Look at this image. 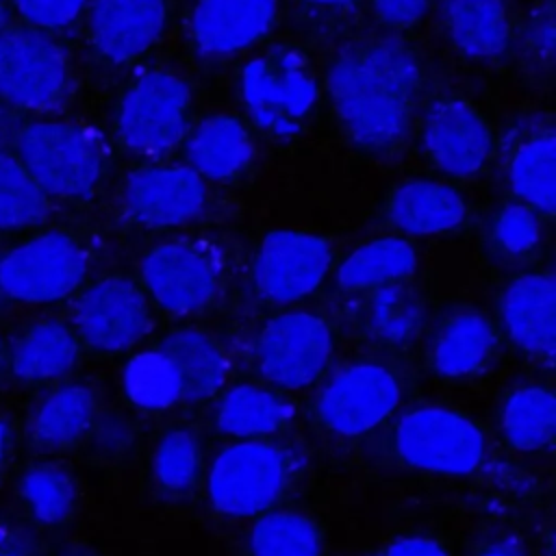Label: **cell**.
Returning <instances> with one entry per match:
<instances>
[{"label": "cell", "instance_id": "obj_1", "mask_svg": "<svg viewBox=\"0 0 556 556\" xmlns=\"http://www.w3.org/2000/svg\"><path fill=\"white\" fill-rule=\"evenodd\" d=\"M326 85L345 135L380 154L400 146L410 128L421 65L397 39L354 41L334 56Z\"/></svg>", "mask_w": 556, "mask_h": 556}, {"label": "cell", "instance_id": "obj_2", "mask_svg": "<svg viewBox=\"0 0 556 556\" xmlns=\"http://www.w3.org/2000/svg\"><path fill=\"white\" fill-rule=\"evenodd\" d=\"M15 156L48 198L80 202L93 195L104 174L100 137L70 122L26 124Z\"/></svg>", "mask_w": 556, "mask_h": 556}, {"label": "cell", "instance_id": "obj_3", "mask_svg": "<svg viewBox=\"0 0 556 556\" xmlns=\"http://www.w3.org/2000/svg\"><path fill=\"white\" fill-rule=\"evenodd\" d=\"M289 452L276 443L248 439L230 443L213 458L206 493L211 506L232 519L267 513L287 491Z\"/></svg>", "mask_w": 556, "mask_h": 556}, {"label": "cell", "instance_id": "obj_4", "mask_svg": "<svg viewBox=\"0 0 556 556\" xmlns=\"http://www.w3.org/2000/svg\"><path fill=\"white\" fill-rule=\"evenodd\" d=\"M85 274L87 252L74 235H33L0 254V302H56L74 293Z\"/></svg>", "mask_w": 556, "mask_h": 556}, {"label": "cell", "instance_id": "obj_5", "mask_svg": "<svg viewBox=\"0 0 556 556\" xmlns=\"http://www.w3.org/2000/svg\"><path fill=\"white\" fill-rule=\"evenodd\" d=\"M70 83L67 56L46 30H0V102L15 111H54L67 100Z\"/></svg>", "mask_w": 556, "mask_h": 556}, {"label": "cell", "instance_id": "obj_6", "mask_svg": "<svg viewBox=\"0 0 556 556\" xmlns=\"http://www.w3.org/2000/svg\"><path fill=\"white\" fill-rule=\"evenodd\" d=\"M241 98L256 126L274 137H291L317 102V83L295 50L280 48L243 67Z\"/></svg>", "mask_w": 556, "mask_h": 556}, {"label": "cell", "instance_id": "obj_7", "mask_svg": "<svg viewBox=\"0 0 556 556\" xmlns=\"http://www.w3.org/2000/svg\"><path fill=\"white\" fill-rule=\"evenodd\" d=\"M393 447L404 465L443 476H467L486 454L482 430L463 413L439 406L406 413L395 428Z\"/></svg>", "mask_w": 556, "mask_h": 556}, {"label": "cell", "instance_id": "obj_8", "mask_svg": "<svg viewBox=\"0 0 556 556\" xmlns=\"http://www.w3.org/2000/svg\"><path fill=\"white\" fill-rule=\"evenodd\" d=\"M189 87L172 72H146L122 96L115 113L119 141L135 154L161 156L187 130Z\"/></svg>", "mask_w": 556, "mask_h": 556}, {"label": "cell", "instance_id": "obj_9", "mask_svg": "<svg viewBox=\"0 0 556 556\" xmlns=\"http://www.w3.org/2000/svg\"><path fill=\"white\" fill-rule=\"evenodd\" d=\"M332 332L328 324L308 311H291L271 317L254 343L258 374L274 387L304 389L328 367Z\"/></svg>", "mask_w": 556, "mask_h": 556}, {"label": "cell", "instance_id": "obj_10", "mask_svg": "<svg viewBox=\"0 0 556 556\" xmlns=\"http://www.w3.org/2000/svg\"><path fill=\"white\" fill-rule=\"evenodd\" d=\"M72 328L96 352L132 348L150 330V308L137 282L111 276L89 285L74 302Z\"/></svg>", "mask_w": 556, "mask_h": 556}, {"label": "cell", "instance_id": "obj_11", "mask_svg": "<svg viewBox=\"0 0 556 556\" xmlns=\"http://www.w3.org/2000/svg\"><path fill=\"white\" fill-rule=\"evenodd\" d=\"M150 298L172 315L206 308L219 291V263L211 248L193 241L154 245L141 261Z\"/></svg>", "mask_w": 556, "mask_h": 556}, {"label": "cell", "instance_id": "obj_12", "mask_svg": "<svg viewBox=\"0 0 556 556\" xmlns=\"http://www.w3.org/2000/svg\"><path fill=\"white\" fill-rule=\"evenodd\" d=\"M400 402L395 374L380 363H356L341 369L317 397L321 426L341 437L378 428Z\"/></svg>", "mask_w": 556, "mask_h": 556}, {"label": "cell", "instance_id": "obj_13", "mask_svg": "<svg viewBox=\"0 0 556 556\" xmlns=\"http://www.w3.org/2000/svg\"><path fill=\"white\" fill-rule=\"evenodd\" d=\"M332 250L319 235L302 230H271L254 256V289L276 304H287L313 293L326 278Z\"/></svg>", "mask_w": 556, "mask_h": 556}, {"label": "cell", "instance_id": "obj_14", "mask_svg": "<svg viewBox=\"0 0 556 556\" xmlns=\"http://www.w3.org/2000/svg\"><path fill=\"white\" fill-rule=\"evenodd\" d=\"M424 150L450 176L478 174L493 150V137L482 113L460 98L430 104L421 128Z\"/></svg>", "mask_w": 556, "mask_h": 556}, {"label": "cell", "instance_id": "obj_15", "mask_svg": "<svg viewBox=\"0 0 556 556\" xmlns=\"http://www.w3.org/2000/svg\"><path fill=\"white\" fill-rule=\"evenodd\" d=\"M206 202L202 178L182 165L132 172L122 191L126 215L148 228L180 226L195 219Z\"/></svg>", "mask_w": 556, "mask_h": 556}, {"label": "cell", "instance_id": "obj_16", "mask_svg": "<svg viewBox=\"0 0 556 556\" xmlns=\"http://www.w3.org/2000/svg\"><path fill=\"white\" fill-rule=\"evenodd\" d=\"M165 20V0H93L89 37L104 59L128 63L159 41Z\"/></svg>", "mask_w": 556, "mask_h": 556}, {"label": "cell", "instance_id": "obj_17", "mask_svg": "<svg viewBox=\"0 0 556 556\" xmlns=\"http://www.w3.org/2000/svg\"><path fill=\"white\" fill-rule=\"evenodd\" d=\"M276 15L278 0H200L189 30L204 54H232L265 37Z\"/></svg>", "mask_w": 556, "mask_h": 556}, {"label": "cell", "instance_id": "obj_18", "mask_svg": "<svg viewBox=\"0 0 556 556\" xmlns=\"http://www.w3.org/2000/svg\"><path fill=\"white\" fill-rule=\"evenodd\" d=\"M508 337L523 352L552 363L556 350V282L547 274L515 278L502 298Z\"/></svg>", "mask_w": 556, "mask_h": 556}, {"label": "cell", "instance_id": "obj_19", "mask_svg": "<svg viewBox=\"0 0 556 556\" xmlns=\"http://www.w3.org/2000/svg\"><path fill=\"white\" fill-rule=\"evenodd\" d=\"M465 200L454 187L424 178L397 185L387 200L391 226L406 235L450 232L465 222Z\"/></svg>", "mask_w": 556, "mask_h": 556}, {"label": "cell", "instance_id": "obj_20", "mask_svg": "<svg viewBox=\"0 0 556 556\" xmlns=\"http://www.w3.org/2000/svg\"><path fill=\"white\" fill-rule=\"evenodd\" d=\"M78 354L80 341L72 326L59 319H41L15 339L9 365L13 376L24 382H50L70 374Z\"/></svg>", "mask_w": 556, "mask_h": 556}, {"label": "cell", "instance_id": "obj_21", "mask_svg": "<svg viewBox=\"0 0 556 556\" xmlns=\"http://www.w3.org/2000/svg\"><path fill=\"white\" fill-rule=\"evenodd\" d=\"M495 348L493 324L482 313L463 311L439 328L430 348V365L443 378H469L491 363Z\"/></svg>", "mask_w": 556, "mask_h": 556}, {"label": "cell", "instance_id": "obj_22", "mask_svg": "<svg viewBox=\"0 0 556 556\" xmlns=\"http://www.w3.org/2000/svg\"><path fill=\"white\" fill-rule=\"evenodd\" d=\"M189 167L202 178L226 180L241 174L252 159V141L232 115H213L200 122L187 139Z\"/></svg>", "mask_w": 556, "mask_h": 556}, {"label": "cell", "instance_id": "obj_23", "mask_svg": "<svg viewBox=\"0 0 556 556\" xmlns=\"http://www.w3.org/2000/svg\"><path fill=\"white\" fill-rule=\"evenodd\" d=\"M174 363L182 400L200 402L211 397L226 380L228 361L219 343L195 328H182L165 337L159 348Z\"/></svg>", "mask_w": 556, "mask_h": 556}, {"label": "cell", "instance_id": "obj_24", "mask_svg": "<svg viewBox=\"0 0 556 556\" xmlns=\"http://www.w3.org/2000/svg\"><path fill=\"white\" fill-rule=\"evenodd\" d=\"M443 22L452 43L471 59L500 56L510 37L504 0H445Z\"/></svg>", "mask_w": 556, "mask_h": 556}, {"label": "cell", "instance_id": "obj_25", "mask_svg": "<svg viewBox=\"0 0 556 556\" xmlns=\"http://www.w3.org/2000/svg\"><path fill=\"white\" fill-rule=\"evenodd\" d=\"M291 415L293 406L285 395L261 384H237L222 395L215 424L224 434L248 441L282 430Z\"/></svg>", "mask_w": 556, "mask_h": 556}, {"label": "cell", "instance_id": "obj_26", "mask_svg": "<svg viewBox=\"0 0 556 556\" xmlns=\"http://www.w3.org/2000/svg\"><path fill=\"white\" fill-rule=\"evenodd\" d=\"M417 269L413 245L402 237H382L356 248L337 269L343 291H369L393 282H406Z\"/></svg>", "mask_w": 556, "mask_h": 556}, {"label": "cell", "instance_id": "obj_27", "mask_svg": "<svg viewBox=\"0 0 556 556\" xmlns=\"http://www.w3.org/2000/svg\"><path fill=\"white\" fill-rule=\"evenodd\" d=\"M96 421V397L85 384L54 389L33 415V439L43 447H67Z\"/></svg>", "mask_w": 556, "mask_h": 556}, {"label": "cell", "instance_id": "obj_28", "mask_svg": "<svg viewBox=\"0 0 556 556\" xmlns=\"http://www.w3.org/2000/svg\"><path fill=\"white\" fill-rule=\"evenodd\" d=\"M510 185L528 208L552 215L556 206V137L541 130L528 137L510 159Z\"/></svg>", "mask_w": 556, "mask_h": 556}, {"label": "cell", "instance_id": "obj_29", "mask_svg": "<svg viewBox=\"0 0 556 556\" xmlns=\"http://www.w3.org/2000/svg\"><path fill=\"white\" fill-rule=\"evenodd\" d=\"M556 400L545 387H523L515 391L502 413V432L510 447L539 452L554 441Z\"/></svg>", "mask_w": 556, "mask_h": 556}, {"label": "cell", "instance_id": "obj_30", "mask_svg": "<svg viewBox=\"0 0 556 556\" xmlns=\"http://www.w3.org/2000/svg\"><path fill=\"white\" fill-rule=\"evenodd\" d=\"M250 556H321L317 523L300 513H263L248 536Z\"/></svg>", "mask_w": 556, "mask_h": 556}, {"label": "cell", "instance_id": "obj_31", "mask_svg": "<svg viewBox=\"0 0 556 556\" xmlns=\"http://www.w3.org/2000/svg\"><path fill=\"white\" fill-rule=\"evenodd\" d=\"M50 198L39 189L15 152H0V230H26L48 215Z\"/></svg>", "mask_w": 556, "mask_h": 556}, {"label": "cell", "instance_id": "obj_32", "mask_svg": "<svg viewBox=\"0 0 556 556\" xmlns=\"http://www.w3.org/2000/svg\"><path fill=\"white\" fill-rule=\"evenodd\" d=\"M124 391L143 410H163L182 400L174 363L161 350L135 354L124 369Z\"/></svg>", "mask_w": 556, "mask_h": 556}, {"label": "cell", "instance_id": "obj_33", "mask_svg": "<svg viewBox=\"0 0 556 556\" xmlns=\"http://www.w3.org/2000/svg\"><path fill=\"white\" fill-rule=\"evenodd\" d=\"M20 495L30 517L41 526L63 523L76 506V484L67 469L41 463L24 471L20 480Z\"/></svg>", "mask_w": 556, "mask_h": 556}, {"label": "cell", "instance_id": "obj_34", "mask_svg": "<svg viewBox=\"0 0 556 556\" xmlns=\"http://www.w3.org/2000/svg\"><path fill=\"white\" fill-rule=\"evenodd\" d=\"M424 306L413 289L404 282H393L374 289L367 308L371 332L384 343H404L421 326Z\"/></svg>", "mask_w": 556, "mask_h": 556}, {"label": "cell", "instance_id": "obj_35", "mask_svg": "<svg viewBox=\"0 0 556 556\" xmlns=\"http://www.w3.org/2000/svg\"><path fill=\"white\" fill-rule=\"evenodd\" d=\"M202 467V450L198 434L185 426H174L156 443L152 469L156 484L172 495L189 491Z\"/></svg>", "mask_w": 556, "mask_h": 556}, {"label": "cell", "instance_id": "obj_36", "mask_svg": "<svg viewBox=\"0 0 556 556\" xmlns=\"http://www.w3.org/2000/svg\"><path fill=\"white\" fill-rule=\"evenodd\" d=\"M541 228L536 215L526 204H510L502 208L493 222V239L506 254L523 256L539 243Z\"/></svg>", "mask_w": 556, "mask_h": 556}, {"label": "cell", "instance_id": "obj_37", "mask_svg": "<svg viewBox=\"0 0 556 556\" xmlns=\"http://www.w3.org/2000/svg\"><path fill=\"white\" fill-rule=\"evenodd\" d=\"M20 17L37 30L65 28L80 17L87 0H7Z\"/></svg>", "mask_w": 556, "mask_h": 556}, {"label": "cell", "instance_id": "obj_38", "mask_svg": "<svg viewBox=\"0 0 556 556\" xmlns=\"http://www.w3.org/2000/svg\"><path fill=\"white\" fill-rule=\"evenodd\" d=\"M376 17L391 28H408L417 24L426 9L428 0H371Z\"/></svg>", "mask_w": 556, "mask_h": 556}, {"label": "cell", "instance_id": "obj_39", "mask_svg": "<svg viewBox=\"0 0 556 556\" xmlns=\"http://www.w3.org/2000/svg\"><path fill=\"white\" fill-rule=\"evenodd\" d=\"M382 556H447V552L428 536H402L389 543Z\"/></svg>", "mask_w": 556, "mask_h": 556}, {"label": "cell", "instance_id": "obj_40", "mask_svg": "<svg viewBox=\"0 0 556 556\" xmlns=\"http://www.w3.org/2000/svg\"><path fill=\"white\" fill-rule=\"evenodd\" d=\"M24 126L26 122L22 119L20 111L0 102V152H9V148H15Z\"/></svg>", "mask_w": 556, "mask_h": 556}, {"label": "cell", "instance_id": "obj_41", "mask_svg": "<svg viewBox=\"0 0 556 556\" xmlns=\"http://www.w3.org/2000/svg\"><path fill=\"white\" fill-rule=\"evenodd\" d=\"M478 556H526V549L515 539H502L495 543H489L478 552Z\"/></svg>", "mask_w": 556, "mask_h": 556}, {"label": "cell", "instance_id": "obj_42", "mask_svg": "<svg viewBox=\"0 0 556 556\" xmlns=\"http://www.w3.org/2000/svg\"><path fill=\"white\" fill-rule=\"evenodd\" d=\"M311 7H319V9H348L352 4H356L358 0H302Z\"/></svg>", "mask_w": 556, "mask_h": 556}, {"label": "cell", "instance_id": "obj_43", "mask_svg": "<svg viewBox=\"0 0 556 556\" xmlns=\"http://www.w3.org/2000/svg\"><path fill=\"white\" fill-rule=\"evenodd\" d=\"M9 441H11V432H9V426L0 419V467L7 458V452H9Z\"/></svg>", "mask_w": 556, "mask_h": 556}, {"label": "cell", "instance_id": "obj_44", "mask_svg": "<svg viewBox=\"0 0 556 556\" xmlns=\"http://www.w3.org/2000/svg\"><path fill=\"white\" fill-rule=\"evenodd\" d=\"M7 9H9V2L0 0V30L7 26Z\"/></svg>", "mask_w": 556, "mask_h": 556}, {"label": "cell", "instance_id": "obj_45", "mask_svg": "<svg viewBox=\"0 0 556 556\" xmlns=\"http://www.w3.org/2000/svg\"><path fill=\"white\" fill-rule=\"evenodd\" d=\"M4 358H7V350H4V343H2V339H0V367H2Z\"/></svg>", "mask_w": 556, "mask_h": 556}, {"label": "cell", "instance_id": "obj_46", "mask_svg": "<svg viewBox=\"0 0 556 556\" xmlns=\"http://www.w3.org/2000/svg\"><path fill=\"white\" fill-rule=\"evenodd\" d=\"M0 556H20V554H15V552H11L7 547H0Z\"/></svg>", "mask_w": 556, "mask_h": 556}]
</instances>
